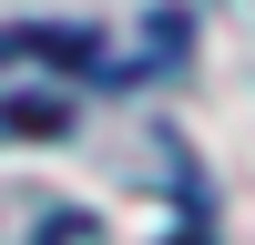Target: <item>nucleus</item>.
<instances>
[{
    "label": "nucleus",
    "instance_id": "f257e3e1",
    "mask_svg": "<svg viewBox=\"0 0 255 245\" xmlns=\"http://www.w3.org/2000/svg\"><path fill=\"white\" fill-rule=\"evenodd\" d=\"M0 61H51V72H92L82 31H0Z\"/></svg>",
    "mask_w": 255,
    "mask_h": 245
},
{
    "label": "nucleus",
    "instance_id": "f03ea898",
    "mask_svg": "<svg viewBox=\"0 0 255 245\" xmlns=\"http://www.w3.org/2000/svg\"><path fill=\"white\" fill-rule=\"evenodd\" d=\"M184 245H194V235H184Z\"/></svg>",
    "mask_w": 255,
    "mask_h": 245
}]
</instances>
